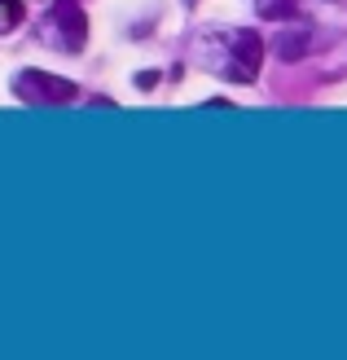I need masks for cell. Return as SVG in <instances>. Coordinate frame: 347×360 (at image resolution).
Listing matches in <instances>:
<instances>
[{
    "instance_id": "obj_3",
    "label": "cell",
    "mask_w": 347,
    "mask_h": 360,
    "mask_svg": "<svg viewBox=\"0 0 347 360\" xmlns=\"http://www.w3.org/2000/svg\"><path fill=\"white\" fill-rule=\"evenodd\" d=\"M53 18H58V27L66 31V44H70V49H84L88 18L80 13V5H75V0H58V5H53Z\"/></svg>"
},
{
    "instance_id": "obj_5",
    "label": "cell",
    "mask_w": 347,
    "mask_h": 360,
    "mask_svg": "<svg viewBox=\"0 0 347 360\" xmlns=\"http://www.w3.org/2000/svg\"><path fill=\"white\" fill-rule=\"evenodd\" d=\"M255 13L272 18V22H286V18H299V0H255Z\"/></svg>"
},
{
    "instance_id": "obj_4",
    "label": "cell",
    "mask_w": 347,
    "mask_h": 360,
    "mask_svg": "<svg viewBox=\"0 0 347 360\" xmlns=\"http://www.w3.org/2000/svg\"><path fill=\"white\" fill-rule=\"evenodd\" d=\"M308 31H286V35H277L272 40V53H277L282 62H299V58H308Z\"/></svg>"
},
{
    "instance_id": "obj_7",
    "label": "cell",
    "mask_w": 347,
    "mask_h": 360,
    "mask_svg": "<svg viewBox=\"0 0 347 360\" xmlns=\"http://www.w3.org/2000/svg\"><path fill=\"white\" fill-rule=\"evenodd\" d=\"M158 70H141V75H137V88H141V93H150V88H158Z\"/></svg>"
},
{
    "instance_id": "obj_1",
    "label": "cell",
    "mask_w": 347,
    "mask_h": 360,
    "mask_svg": "<svg viewBox=\"0 0 347 360\" xmlns=\"http://www.w3.org/2000/svg\"><path fill=\"white\" fill-rule=\"evenodd\" d=\"M13 93L23 97L27 105H62V101H75L80 88L70 79H58V75H44V70H23L13 79Z\"/></svg>"
},
{
    "instance_id": "obj_2",
    "label": "cell",
    "mask_w": 347,
    "mask_h": 360,
    "mask_svg": "<svg viewBox=\"0 0 347 360\" xmlns=\"http://www.w3.org/2000/svg\"><path fill=\"white\" fill-rule=\"evenodd\" d=\"M260 66H264V40L255 31H237L233 35V66L225 70V75L242 79V84H255L260 79Z\"/></svg>"
},
{
    "instance_id": "obj_6",
    "label": "cell",
    "mask_w": 347,
    "mask_h": 360,
    "mask_svg": "<svg viewBox=\"0 0 347 360\" xmlns=\"http://www.w3.org/2000/svg\"><path fill=\"white\" fill-rule=\"evenodd\" d=\"M27 18V9H23V0H0V35L5 31H13L18 22Z\"/></svg>"
}]
</instances>
